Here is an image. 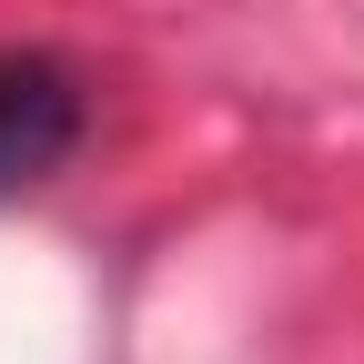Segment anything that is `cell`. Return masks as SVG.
<instances>
[{
	"label": "cell",
	"mask_w": 364,
	"mask_h": 364,
	"mask_svg": "<svg viewBox=\"0 0 364 364\" xmlns=\"http://www.w3.org/2000/svg\"><path fill=\"white\" fill-rule=\"evenodd\" d=\"M81 152V81L51 51H0V203Z\"/></svg>",
	"instance_id": "6da1fadb"
}]
</instances>
